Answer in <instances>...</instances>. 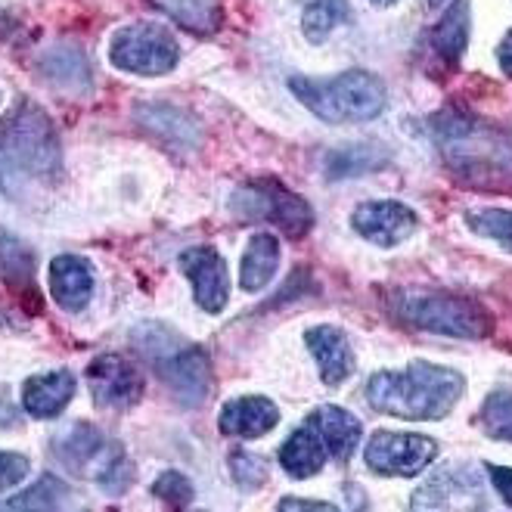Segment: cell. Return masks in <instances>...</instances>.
Segmentation results:
<instances>
[{
  "label": "cell",
  "mask_w": 512,
  "mask_h": 512,
  "mask_svg": "<svg viewBox=\"0 0 512 512\" xmlns=\"http://www.w3.org/2000/svg\"><path fill=\"white\" fill-rule=\"evenodd\" d=\"M63 146L53 118L28 100H19L0 118V193L25 199L35 187L56 184Z\"/></svg>",
  "instance_id": "obj_1"
},
{
  "label": "cell",
  "mask_w": 512,
  "mask_h": 512,
  "mask_svg": "<svg viewBox=\"0 0 512 512\" xmlns=\"http://www.w3.org/2000/svg\"><path fill=\"white\" fill-rule=\"evenodd\" d=\"M463 395V376L444 370L426 360L404 370L376 373L367 385V398L373 410H382L398 419H441L454 410Z\"/></svg>",
  "instance_id": "obj_2"
},
{
  "label": "cell",
  "mask_w": 512,
  "mask_h": 512,
  "mask_svg": "<svg viewBox=\"0 0 512 512\" xmlns=\"http://www.w3.org/2000/svg\"><path fill=\"white\" fill-rule=\"evenodd\" d=\"M134 345L149 357V364L174 391V398L187 407H199L212 391V364L202 348L187 345L165 323H140L131 336Z\"/></svg>",
  "instance_id": "obj_3"
},
{
  "label": "cell",
  "mask_w": 512,
  "mask_h": 512,
  "mask_svg": "<svg viewBox=\"0 0 512 512\" xmlns=\"http://www.w3.org/2000/svg\"><path fill=\"white\" fill-rule=\"evenodd\" d=\"M292 94L323 122H370L385 109V84L370 72H342L329 81L292 78Z\"/></svg>",
  "instance_id": "obj_4"
},
{
  "label": "cell",
  "mask_w": 512,
  "mask_h": 512,
  "mask_svg": "<svg viewBox=\"0 0 512 512\" xmlns=\"http://www.w3.org/2000/svg\"><path fill=\"white\" fill-rule=\"evenodd\" d=\"M398 320L426 329V333L481 339L491 333V314L475 298H460L447 292H398L388 301Z\"/></svg>",
  "instance_id": "obj_5"
},
{
  "label": "cell",
  "mask_w": 512,
  "mask_h": 512,
  "mask_svg": "<svg viewBox=\"0 0 512 512\" xmlns=\"http://www.w3.org/2000/svg\"><path fill=\"white\" fill-rule=\"evenodd\" d=\"M56 457L72 475L90 478L106 494H125L134 481V466L125 454V447L106 438L97 426L72 423L69 432L56 438Z\"/></svg>",
  "instance_id": "obj_6"
},
{
  "label": "cell",
  "mask_w": 512,
  "mask_h": 512,
  "mask_svg": "<svg viewBox=\"0 0 512 512\" xmlns=\"http://www.w3.org/2000/svg\"><path fill=\"white\" fill-rule=\"evenodd\" d=\"M109 63L128 75H168L180 63V47L165 25L134 22L109 38Z\"/></svg>",
  "instance_id": "obj_7"
},
{
  "label": "cell",
  "mask_w": 512,
  "mask_h": 512,
  "mask_svg": "<svg viewBox=\"0 0 512 512\" xmlns=\"http://www.w3.org/2000/svg\"><path fill=\"white\" fill-rule=\"evenodd\" d=\"M233 208L243 218L277 224L292 239L305 236L314 227V212L308 199H301L274 177H258L252 184H246L233 196Z\"/></svg>",
  "instance_id": "obj_8"
},
{
  "label": "cell",
  "mask_w": 512,
  "mask_h": 512,
  "mask_svg": "<svg viewBox=\"0 0 512 512\" xmlns=\"http://www.w3.org/2000/svg\"><path fill=\"white\" fill-rule=\"evenodd\" d=\"M438 444L426 435H404V432H376L364 450V460L379 475L410 478L432 466Z\"/></svg>",
  "instance_id": "obj_9"
},
{
  "label": "cell",
  "mask_w": 512,
  "mask_h": 512,
  "mask_svg": "<svg viewBox=\"0 0 512 512\" xmlns=\"http://www.w3.org/2000/svg\"><path fill=\"white\" fill-rule=\"evenodd\" d=\"M90 398L103 410H128L143 398V373L122 354H100L87 367Z\"/></svg>",
  "instance_id": "obj_10"
},
{
  "label": "cell",
  "mask_w": 512,
  "mask_h": 512,
  "mask_svg": "<svg viewBox=\"0 0 512 512\" xmlns=\"http://www.w3.org/2000/svg\"><path fill=\"white\" fill-rule=\"evenodd\" d=\"M177 267L184 270V277L193 283L196 305L208 314H221L230 301V277H227V261L212 246H196L180 252Z\"/></svg>",
  "instance_id": "obj_11"
},
{
  "label": "cell",
  "mask_w": 512,
  "mask_h": 512,
  "mask_svg": "<svg viewBox=\"0 0 512 512\" xmlns=\"http://www.w3.org/2000/svg\"><path fill=\"white\" fill-rule=\"evenodd\" d=\"M351 224L360 236H367L370 243L391 249L404 243L416 227V215L401 202H364L354 208Z\"/></svg>",
  "instance_id": "obj_12"
},
{
  "label": "cell",
  "mask_w": 512,
  "mask_h": 512,
  "mask_svg": "<svg viewBox=\"0 0 512 512\" xmlns=\"http://www.w3.org/2000/svg\"><path fill=\"white\" fill-rule=\"evenodd\" d=\"M35 267L38 258L32 246H25L19 236L0 230V274H4L7 286L25 301L32 311H41V292L35 286Z\"/></svg>",
  "instance_id": "obj_13"
},
{
  "label": "cell",
  "mask_w": 512,
  "mask_h": 512,
  "mask_svg": "<svg viewBox=\"0 0 512 512\" xmlns=\"http://www.w3.org/2000/svg\"><path fill=\"white\" fill-rule=\"evenodd\" d=\"M50 292L63 311H81L94 295V267L81 255H59L50 261Z\"/></svg>",
  "instance_id": "obj_14"
},
{
  "label": "cell",
  "mask_w": 512,
  "mask_h": 512,
  "mask_svg": "<svg viewBox=\"0 0 512 512\" xmlns=\"http://www.w3.org/2000/svg\"><path fill=\"white\" fill-rule=\"evenodd\" d=\"M75 388L78 382L69 370L32 376L22 385V407L35 419H53L69 407V401L75 398Z\"/></svg>",
  "instance_id": "obj_15"
},
{
  "label": "cell",
  "mask_w": 512,
  "mask_h": 512,
  "mask_svg": "<svg viewBox=\"0 0 512 512\" xmlns=\"http://www.w3.org/2000/svg\"><path fill=\"white\" fill-rule=\"evenodd\" d=\"M305 345L320 364V376L326 385H342L354 373V351L336 326H314L305 333Z\"/></svg>",
  "instance_id": "obj_16"
},
{
  "label": "cell",
  "mask_w": 512,
  "mask_h": 512,
  "mask_svg": "<svg viewBox=\"0 0 512 512\" xmlns=\"http://www.w3.org/2000/svg\"><path fill=\"white\" fill-rule=\"evenodd\" d=\"M277 419H280V410L274 401L258 398V395H246V398H236V401L224 404V410L218 416V426L224 435L261 438L277 426Z\"/></svg>",
  "instance_id": "obj_17"
},
{
  "label": "cell",
  "mask_w": 512,
  "mask_h": 512,
  "mask_svg": "<svg viewBox=\"0 0 512 512\" xmlns=\"http://www.w3.org/2000/svg\"><path fill=\"white\" fill-rule=\"evenodd\" d=\"M308 426L320 435L326 454L333 460H348L360 444V419L342 407H317L308 416Z\"/></svg>",
  "instance_id": "obj_18"
},
{
  "label": "cell",
  "mask_w": 512,
  "mask_h": 512,
  "mask_svg": "<svg viewBox=\"0 0 512 512\" xmlns=\"http://www.w3.org/2000/svg\"><path fill=\"white\" fill-rule=\"evenodd\" d=\"M485 500V494L478 491V475L472 469H441L438 475H432V481L426 488H419L413 497V509H441L450 506V500Z\"/></svg>",
  "instance_id": "obj_19"
},
{
  "label": "cell",
  "mask_w": 512,
  "mask_h": 512,
  "mask_svg": "<svg viewBox=\"0 0 512 512\" xmlns=\"http://www.w3.org/2000/svg\"><path fill=\"white\" fill-rule=\"evenodd\" d=\"M466 41H469V7H466V0H450L447 13L432 28L429 44L444 63L457 66L466 50Z\"/></svg>",
  "instance_id": "obj_20"
},
{
  "label": "cell",
  "mask_w": 512,
  "mask_h": 512,
  "mask_svg": "<svg viewBox=\"0 0 512 512\" xmlns=\"http://www.w3.org/2000/svg\"><path fill=\"white\" fill-rule=\"evenodd\" d=\"M277 264H280V243L277 236L270 233H258L252 236V243L243 255V264H239V286L246 292H258L264 289L277 274Z\"/></svg>",
  "instance_id": "obj_21"
},
{
  "label": "cell",
  "mask_w": 512,
  "mask_h": 512,
  "mask_svg": "<svg viewBox=\"0 0 512 512\" xmlns=\"http://www.w3.org/2000/svg\"><path fill=\"white\" fill-rule=\"evenodd\" d=\"M326 457H329L326 447H323L320 435L311 426L292 432L289 441L280 447V463H283V469L292 478H311V475H317L323 469Z\"/></svg>",
  "instance_id": "obj_22"
},
{
  "label": "cell",
  "mask_w": 512,
  "mask_h": 512,
  "mask_svg": "<svg viewBox=\"0 0 512 512\" xmlns=\"http://www.w3.org/2000/svg\"><path fill=\"white\" fill-rule=\"evenodd\" d=\"M153 7L193 35H215L224 19L221 0H153Z\"/></svg>",
  "instance_id": "obj_23"
},
{
  "label": "cell",
  "mask_w": 512,
  "mask_h": 512,
  "mask_svg": "<svg viewBox=\"0 0 512 512\" xmlns=\"http://www.w3.org/2000/svg\"><path fill=\"white\" fill-rule=\"evenodd\" d=\"M41 72L47 81L59 84V87H75L84 90L90 84V66H87V56L78 47H56L41 59Z\"/></svg>",
  "instance_id": "obj_24"
},
{
  "label": "cell",
  "mask_w": 512,
  "mask_h": 512,
  "mask_svg": "<svg viewBox=\"0 0 512 512\" xmlns=\"http://www.w3.org/2000/svg\"><path fill=\"white\" fill-rule=\"evenodd\" d=\"M69 497V488L56 475H41L35 488L7 500V509H59Z\"/></svg>",
  "instance_id": "obj_25"
},
{
  "label": "cell",
  "mask_w": 512,
  "mask_h": 512,
  "mask_svg": "<svg viewBox=\"0 0 512 512\" xmlns=\"http://www.w3.org/2000/svg\"><path fill=\"white\" fill-rule=\"evenodd\" d=\"M481 426L497 441H512V391H494L481 407Z\"/></svg>",
  "instance_id": "obj_26"
},
{
  "label": "cell",
  "mask_w": 512,
  "mask_h": 512,
  "mask_svg": "<svg viewBox=\"0 0 512 512\" xmlns=\"http://www.w3.org/2000/svg\"><path fill=\"white\" fill-rule=\"evenodd\" d=\"M466 221L475 233L497 239L503 249L512 252V212H503V208H481V212H469Z\"/></svg>",
  "instance_id": "obj_27"
},
{
  "label": "cell",
  "mask_w": 512,
  "mask_h": 512,
  "mask_svg": "<svg viewBox=\"0 0 512 512\" xmlns=\"http://www.w3.org/2000/svg\"><path fill=\"white\" fill-rule=\"evenodd\" d=\"M153 494H156L165 506H174V509L190 506L193 497H196V491H193V485H190V478H187V475H180V472H174V469H168V472H162V475L156 478Z\"/></svg>",
  "instance_id": "obj_28"
},
{
  "label": "cell",
  "mask_w": 512,
  "mask_h": 512,
  "mask_svg": "<svg viewBox=\"0 0 512 512\" xmlns=\"http://www.w3.org/2000/svg\"><path fill=\"white\" fill-rule=\"evenodd\" d=\"M230 472H233V481L239 488H258L267 481V463L255 454H249V450H233L230 454Z\"/></svg>",
  "instance_id": "obj_29"
},
{
  "label": "cell",
  "mask_w": 512,
  "mask_h": 512,
  "mask_svg": "<svg viewBox=\"0 0 512 512\" xmlns=\"http://www.w3.org/2000/svg\"><path fill=\"white\" fill-rule=\"evenodd\" d=\"M28 472H32V460L22 454H7V450H0V494L22 485Z\"/></svg>",
  "instance_id": "obj_30"
},
{
  "label": "cell",
  "mask_w": 512,
  "mask_h": 512,
  "mask_svg": "<svg viewBox=\"0 0 512 512\" xmlns=\"http://www.w3.org/2000/svg\"><path fill=\"white\" fill-rule=\"evenodd\" d=\"M488 472H491V481H494L497 494L503 497V503H506V506H512V469L488 466Z\"/></svg>",
  "instance_id": "obj_31"
},
{
  "label": "cell",
  "mask_w": 512,
  "mask_h": 512,
  "mask_svg": "<svg viewBox=\"0 0 512 512\" xmlns=\"http://www.w3.org/2000/svg\"><path fill=\"white\" fill-rule=\"evenodd\" d=\"M19 426V410L7 401H0V432L16 429Z\"/></svg>",
  "instance_id": "obj_32"
},
{
  "label": "cell",
  "mask_w": 512,
  "mask_h": 512,
  "mask_svg": "<svg viewBox=\"0 0 512 512\" xmlns=\"http://www.w3.org/2000/svg\"><path fill=\"white\" fill-rule=\"evenodd\" d=\"M497 59H500V69L512 78V32H506V38L500 41Z\"/></svg>",
  "instance_id": "obj_33"
},
{
  "label": "cell",
  "mask_w": 512,
  "mask_h": 512,
  "mask_svg": "<svg viewBox=\"0 0 512 512\" xmlns=\"http://www.w3.org/2000/svg\"><path fill=\"white\" fill-rule=\"evenodd\" d=\"M280 509H333V503H314V500H283Z\"/></svg>",
  "instance_id": "obj_34"
},
{
  "label": "cell",
  "mask_w": 512,
  "mask_h": 512,
  "mask_svg": "<svg viewBox=\"0 0 512 512\" xmlns=\"http://www.w3.org/2000/svg\"><path fill=\"white\" fill-rule=\"evenodd\" d=\"M305 7H317V4H348V0H301Z\"/></svg>",
  "instance_id": "obj_35"
},
{
  "label": "cell",
  "mask_w": 512,
  "mask_h": 512,
  "mask_svg": "<svg viewBox=\"0 0 512 512\" xmlns=\"http://www.w3.org/2000/svg\"><path fill=\"white\" fill-rule=\"evenodd\" d=\"M376 4H379V7H391V4H395V0H376Z\"/></svg>",
  "instance_id": "obj_36"
},
{
  "label": "cell",
  "mask_w": 512,
  "mask_h": 512,
  "mask_svg": "<svg viewBox=\"0 0 512 512\" xmlns=\"http://www.w3.org/2000/svg\"><path fill=\"white\" fill-rule=\"evenodd\" d=\"M429 7H441V0H429Z\"/></svg>",
  "instance_id": "obj_37"
}]
</instances>
